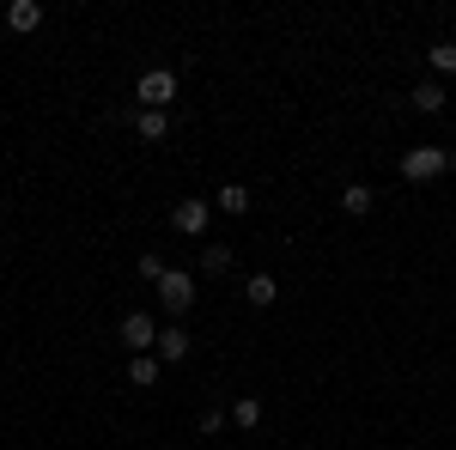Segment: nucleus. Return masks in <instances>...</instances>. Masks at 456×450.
<instances>
[{"label":"nucleus","mask_w":456,"mask_h":450,"mask_svg":"<svg viewBox=\"0 0 456 450\" xmlns=\"http://www.w3.org/2000/svg\"><path fill=\"white\" fill-rule=\"evenodd\" d=\"M451 171V152H438V146H408V159H402V176L408 183H432V176Z\"/></svg>","instance_id":"f257e3e1"},{"label":"nucleus","mask_w":456,"mask_h":450,"mask_svg":"<svg viewBox=\"0 0 456 450\" xmlns=\"http://www.w3.org/2000/svg\"><path fill=\"white\" fill-rule=\"evenodd\" d=\"M134 98H141V110H171V98H176V73H165V68L141 73Z\"/></svg>","instance_id":"f03ea898"},{"label":"nucleus","mask_w":456,"mask_h":450,"mask_svg":"<svg viewBox=\"0 0 456 450\" xmlns=\"http://www.w3.org/2000/svg\"><path fill=\"white\" fill-rule=\"evenodd\" d=\"M208 219H213L208 195H189V201H176V213H171V225L183 232V238H201V232H208Z\"/></svg>","instance_id":"7ed1b4c3"},{"label":"nucleus","mask_w":456,"mask_h":450,"mask_svg":"<svg viewBox=\"0 0 456 450\" xmlns=\"http://www.w3.org/2000/svg\"><path fill=\"white\" fill-rule=\"evenodd\" d=\"M122 347H128V353H152V347H159V323L146 311H128L122 316Z\"/></svg>","instance_id":"20e7f679"},{"label":"nucleus","mask_w":456,"mask_h":450,"mask_svg":"<svg viewBox=\"0 0 456 450\" xmlns=\"http://www.w3.org/2000/svg\"><path fill=\"white\" fill-rule=\"evenodd\" d=\"M159 299H165V311H189V305H195V280L189 274H176V268H165V280H159Z\"/></svg>","instance_id":"39448f33"},{"label":"nucleus","mask_w":456,"mask_h":450,"mask_svg":"<svg viewBox=\"0 0 456 450\" xmlns=\"http://www.w3.org/2000/svg\"><path fill=\"white\" fill-rule=\"evenodd\" d=\"M189 329H176V323H165V329H159V347H152V353H159V359H165V365H176V359H189Z\"/></svg>","instance_id":"423d86ee"},{"label":"nucleus","mask_w":456,"mask_h":450,"mask_svg":"<svg viewBox=\"0 0 456 450\" xmlns=\"http://www.w3.org/2000/svg\"><path fill=\"white\" fill-rule=\"evenodd\" d=\"M244 299L256 305V311H268V305L281 299V286H274V274H249V280H244Z\"/></svg>","instance_id":"0eeeda50"},{"label":"nucleus","mask_w":456,"mask_h":450,"mask_svg":"<svg viewBox=\"0 0 456 450\" xmlns=\"http://www.w3.org/2000/svg\"><path fill=\"white\" fill-rule=\"evenodd\" d=\"M6 25H12V31H37V25H43V6H37V0H12V6H6Z\"/></svg>","instance_id":"6e6552de"},{"label":"nucleus","mask_w":456,"mask_h":450,"mask_svg":"<svg viewBox=\"0 0 456 450\" xmlns=\"http://www.w3.org/2000/svg\"><path fill=\"white\" fill-rule=\"evenodd\" d=\"M371 201H378V195H371L365 183H347V189H341V213H353V219H365V213H371Z\"/></svg>","instance_id":"1a4fd4ad"},{"label":"nucleus","mask_w":456,"mask_h":450,"mask_svg":"<svg viewBox=\"0 0 456 450\" xmlns=\"http://www.w3.org/2000/svg\"><path fill=\"white\" fill-rule=\"evenodd\" d=\"M213 208H219V213H249V189H244V183H225V189L213 195Z\"/></svg>","instance_id":"9d476101"},{"label":"nucleus","mask_w":456,"mask_h":450,"mask_svg":"<svg viewBox=\"0 0 456 450\" xmlns=\"http://www.w3.org/2000/svg\"><path fill=\"white\" fill-rule=\"evenodd\" d=\"M414 110H420V116H438V110H444V86H438V79L414 86Z\"/></svg>","instance_id":"9b49d317"},{"label":"nucleus","mask_w":456,"mask_h":450,"mask_svg":"<svg viewBox=\"0 0 456 450\" xmlns=\"http://www.w3.org/2000/svg\"><path fill=\"white\" fill-rule=\"evenodd\" d=\"M134 128H141V140H165V135H171V116H165V110H141Z\"/></svg>","instance_id":"f8f14e48"},{"label":"nucleus","mask_w":456,"mask_h":450,"mask_svg":"<svg viewBox=\"0 0 456 450\" xmlns=\"http://www.w3.org/2000/svg\"><path fill=\"white\" fill-rule=\"evenodd\" d=\"M128 383L152 389V383H159V359H152V353H134V365H128Z\"/></svg>","instance_id":"ddd939ff"},{"label":"nucleus","mask_w":456,"mask_h":450,"mask_svg":"<svg viewBox=\"0 0 456 450\" xmlns=\"http://www.w3.org/2000/svg\"><path fill=\"white\" fill-rule=\"evenodd\" d=\"M232 426H238V432H256V426H262V402H256V396H244V402L232 408Z\"/></svg>","instance_id":"4468645a"},{"label":"nucleus","mask_w":456,"mask_h":450,"mask_svg":"<svg viewBox=\"0 0 456 450\" xmlns=\"http://www.w3.org/2000/svg\"><path fill=\"white\" fill-rule=\"evenodd\" d=\"M201 268L208 274H232V243H208L201 250Z\"/></svg>","instance_id":"2eb2a0df"},{"label":"nucleus","mask_w":456,"mask_h":450,"mask_svg":"<svg viewBox=\"0 0 456 450\" xmlns=\"http://www.w3.org/2000/svg\"><path fill=\"white\" fill-rule=\"evenodd\" d=\"M432 68H438V73H456V43H432Z\"/></svg>","instance_id":"dca6fc26"},{"label":"nucleus","mask_w":456,"mask_h":450,"mask_svg":"<svg viewBox=\"0 0 456 450\" xmlns=\"http://www.w3.org/2000/svg\"><path fill=\"white\" fill-rule=\"evenodd\" d=\"M219 432H225V414L208 408V414H201V438H219Z\"/></svg>","instance_id":"f3484780"},{"label":"nucleus","mask_w":456,"mask_h":450,"mask_svg":"<svg viewBox=\"0 0 456 450\" xmlns=\"http://www.w3.org/2000/svg\"><path fill=\"white\" fill-rule=\"evenodd\" d=\"M141 274L152 280V286H159V280H165V262H159V256H152V250H146V256H141Z\"/></svg>","instance_id":"a211bd4d"},{"label":"nucleus","mask_w":456,"mask_h":450,"mask_svg":"<svg viewBox=\"0 0 456 450\" xmlns=\"http://www.w3.org/2000/svg\"><path fill=\"white\" fill-rule=\"evenodd\" d=\"M451 171H456V152H451Z\"/></svg>","instance_id":"6ab92c4d"}]
</instances>
